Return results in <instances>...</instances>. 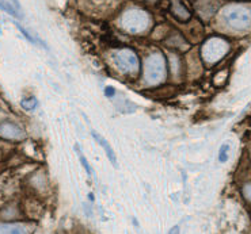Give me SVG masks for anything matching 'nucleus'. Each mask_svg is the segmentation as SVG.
Returning a JSON list of instances; mask_svg holds the SVG:
<instances>
[{
  "mask_svg": "<svg viewBox=\"0 0 251 234\" xmlns=\"http://www.w3.org/2000/svg\"><path fill=\"white\" fill-rule=\"evenodd\" d=\"M120 24L128 33H144L151 26V17L141 8H130L123 14Z\"/></svg>",
  "mask_w": 251,
  "mask_h": 234,
  "instance_id": "1",
  "label": "nucleus"
},
{
  "mask_svg": "<svg viewBox=\"0 0 251 234\" xmlns=\"http://www.w3.org/2000/svg\"><path fill=\"white\" fill-rule=\"evenodd\" d=\"M144 79L147 84L156 85L166 79V60L163 54L153 53L150 54L144 64Z\"/></svg>",
  "mask_w": 251,
  "mask_h": 234,
  "instance_id": "2",
  "label": "nucleus"
},
{
  "mask_svg": "<svg viewBox=\"0 0 251 234\" xmlns=\"http://www.w3.org/2000/svg\"><path fill=\"white\" fill-rule=\"evenodd\" d=\"M223 19L228 27L246 30L251 26V11L245 6H231L223 11Z\"/></svg>",
  "mask_w": 251,
  "mask_h": 234,
  "instance_id": "3",
  "label": "nucleus"
},
{
  "mask_svg": "<svg viewBox=\"0 0 251 234\" xmlns=\"http://www.w3.org/2000/svg\"><path fill=\"white\" fill-rule=\"evenodd\" d=\"M228 49L229 46H228L227 41H224L223 38H219V37H213L205 42L204 46L201 49V54H202L205 63L212 65L220 61L227 54Z\"/></svg>",
  "mask_w": 251,
  "mask_h": 234,
  "instance_id": "4",
  "label": "nucleus"
},
{
  "mask_svg": "<svg viewBox=\"0 0 251 234\" xmlns=\"http://www.w3.org/2000/svg\"><path fill=\"white\" fill-rule=\"evenodd\" d=\"M114 63L117 65V68L124 73H136L139 70V60L136 57L132 50L128 49H123V50H118L114 54Z\"/></svg>",
  "mask_w": 251,
  "mask_h": 234,
  "instance_id": "5",
  "label": "nucleus"
},
{
  "mask_svg": "<svg viewBox=\"0 0 251 234\" xmlns=\"http://www.w3.org/2000/svg\"><path fill=\"white\" fill-rule=\"evenodd\" d=\"M0 138L8 141H21L25 138L24 129L14 122L0 123Z\"/></svg>",
  "mask_w": 251,
  "mask_h": 234,
  "instance_id": "6",
  "label": "nucleus"
},
{
  "mask_svg": "<svg viewBox=\"0 0 251 234\" xmlns=\"http://www.w3.org/2000/svg\"><path fill=\"white\" fill-rule=\"evenodd\" d=\"M31 228L25 223H0V234H30Z\"/></svg>",
  "mask_w": 251,
  "mask_h": 234,
  "instance_id": "7",
  "label": "nucleus"
},
{
  "mask_svg": "<svg viewBox=\"0 0 251 234\" xmlns=\"http://www.w3.org/2000/svg\"><path fill=\"white\" fill-rule=\"evenodd\" d=\"M91 134H93L94 140L97 141V142L100 144V147L105 149L106 154H107V157H109V160H110L111 164L114 165V167H117V157H116V154H114V150H113V148L109 145V142H107V141H106L105 138L102 137V135L98 134L97 131H91Z\"/></svg>",
  "mask_w": 251,
  "mask_h": 234,
  "instance_id": "8",
  "label": "nucleus"
},
{
  "mask_svg": "<svg viewBox=\"0 0 251 234\" xmlns=\"http://www.w3.org/2000/svg\"><path fill=\"white\" fill-rule=\"evenodd\" d=\"M173 14L176 15V18H179L181 21H187L190 18V12L187 11L186 7L183 6L182 3H179V0H173Z\"/></svg>",
  "mask_w": 251,
  "mask_h": 234,
  "instance_id": "9",
  "label": "nucleus"
},
{
  "mask_svg": "<svg viewBox=\"0 0 251 234\" xmlns=\"http://www.w3.org/2000/svg\"><path fill=\"white\" fill-rule=\"evenodd\" d=\"M21 105H22V107H24L25 110H29V111H31V110H34L35 107L38 106V100L35 99L34 96H30V98H26V99L22 100V102H21Z\"/></svg>",
  "mask_w": 251,
  "mask_h": 234,
  "instance_id": "10",
  "label": "nucleus"
},
{
  "mask_svg": "<svg viewBox=\"0 0 251 234\" xmlns=\"http://www.w3.org/2000/svg\"><path fill=\"white\" fill-rule=\"evenodd\" d=\"M0 8L3 10V11L8 12L10 15H12V17H21L19 15V12L15 11V8H14V6H11L8 1H6V0H0Z\"/></svg>",
  "mask_w": 251,
  "mask_h": 234,
  "instance_id": "11",
  "label": "nucleus"
},
{
  "mask_svg": "<svg viewBox=\"0 0 251 234\" xmlns=\"http://www.w3.org/2000/svg\"><path fill=\"white\" fill-rule=\"evenodd\" d=\"M17 26H18V29L21 30V33H22V34H24L25 37H26V38H27V40H29L30 42H33V43H37V45H38V43H41V41H38V40H37L35 37H33V35L30 34V33H27V31H26V30H25L24 27L21 26V24L17 23ZM41 45H42V46H45L44 43H41Z\"/></svg>",
  "mask_w": 251,
  "mask_h": 234,
  "instance_id": "12",
  "label": "nucleus"
},
{
  "mask_svg": "<svg viewBox=\"0 0 251 234\" xmlns=\"http://www.w3.org/2000/svg\"><path fill=\"white\" fill-rule=\"evenodd\" d=\"M76 150H77V154H79V158H80V163H82V165L84 167L86 172H87L88 175H91V172H93V170H91V167H90V164L87 163L86 157H84V156L82 154V152L79 150V147H77V145H76Z\"/></svg>",
  "mask_w": 251,
  "mask_h": 234,
  "instance_id": "13",
  "label": "nucleus"
},
{
  "mask_svg": "<svg viewBox=\"0 0 251 234\" xmlns=\"http://www.w3.org/2000/svg\"><path fill=\"white\" fill-rule=\"evenodd\" d=\"M228 150H229V147H228V145H223V147L220 148V153H219V160H220L222 163L227 161Z\"/></svg>",
  "mask_w": 251,
  "mask_h": 234,
  "instance_id": "14",
  "label": "nucleus"
},
{
  "mask_svg": "<svg viewBox=\"0 0 251 234\" xmlns=\"http://www.w3.org/2000/svg\"><path fill=\"white\" fill-rule=\"evenodd\" d=\"M243 195H245L246 199L251 202V183L250 184H246L245 187H243Z\"/></svg>",
  "mask_w": 251,
  "mask_h": 234,
  "instance_id": "15",
  "label": "nucleus"
},
{
  "mask_svg": "<svg viewBox=\"0 0 251 234\" xmlns=\"http://www.w3.org/2000/svg\"><path fill=\"white\" fill-rule=\"evenodd\" d=\"M114 92H116V91H114V89H113V88H106L105 89V94L107 95V96H109V98H111V96H113V95H114Z\"/></svg>",
  "mask_w": 251,
  "mask_h": 234,
  "instance_id": "16",
  "label": "nucleus"
},
{
  "mask_svg": "<svg viewBox=\"0 0 251 234\" xmlns=\"http://www.w3.org/2000/svg\"><path fill=\"white\" fill-rule=\"evenodd\" d=\"M169 234H179V226H174V228L170 230Z\"/></svg>",
  "mask_w": 251,
  "mask_h": 234,
  "instance_id": "17",
  "label": "nucleus"
}]
</instances>
